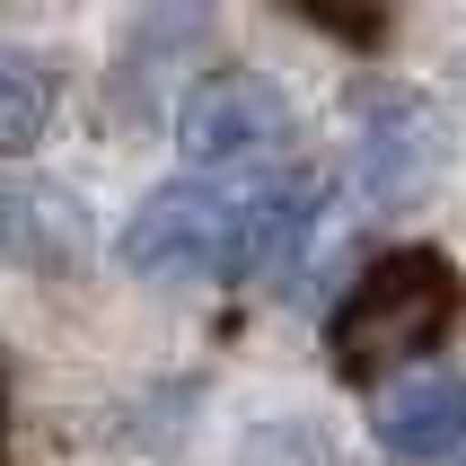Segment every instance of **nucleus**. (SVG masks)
<instances>
[{"label":"nucleus","mask_w":466,"mask_h":466,"mask_svg":"<svg viewBox=\"0 0 466 466\" xmlns=\"http://www.w3.org/2000/svg\"><path fill=\"white\" fill-rule=\"evenodd\" d=\"M458 299H466V282L449 273L441 247H396V256H379L335 309V335H326L335 343V370L343 379H379V370L431 352L458 326Z\"/></svg>","instance_id":"nucleus-1"},{"label":"nucleus","mask_w":466,"mask_h":466,"mask_svg":"<svg viewBox=\"0 0 466 466\" xmlns=\"http://www.w3.org/2000/svg\"><path fill=\"white\" fill-rule=\"evenodd\" d=\"M177 150H185L194 177L256 185V177H282L290 167L299 115H290V97L264 71H211V79H194L185 106H177Z\"/></svg>","instance_id":"nucleus-2"},{"label":"nucleus","mask_w":466,"mask_h":466,"mask_svg":"<svg viewBox=\"0 0 466 466\" xmlns=\"http://www.w3.org/2000/svg\"><path fill=\"white\" fill-rule=\"evenodd\" d=\"M115 256L141 282H211V273H229L238 264V185L177 177L158 194H141V211L115 229Z\"/></svg>","instance_id":"nucleus-3"},{"label":"nucleus","mask_w":466,"mask_h":466,"mask_svg":"<svg viewBox=\"0 0 466 466\" xmlns=\"http://www.w3.org/2000/svg\"><path fill=\"white\" fill-rule=\"evenodd\" d=\"M441 167H449V124L422 88H396V79L352 88V185H361V203L405 211L441 185Z\"/></svg>","instance_id":"nucleus-4"},{"label":"nucleus","mask_w":466,"mask_h":466,"mask_svg":"<svg viewBox=\"0 0 466 466\" xmlns=\"http://www.w3.org/2000/svg\"><path fill=\"white\" fill-rule=\"evenodd\" d=\"M0 256L35 282H71L97 256V220L53 177H0Z\"/></svg>","instance_id":"nucleus-5"},{"label":"nucleus","mask_w":466,"mask_h":466,"mask_svg":"<svg viewBox=\"0 0 466 466\" xmlns=\"http://www.w3.org/2000/svg\"><path fill=\"white\" fill-rule=\"evenodd\" d=\"M211 45V0H141L115 45V88H124V115H150L158 88H177L185 62Z\"/></svg>","instance_id":"nucleus-6"},{"label":"nucleus","mask_w":466,"mask_h":466,"mask_svg":"<svg viewBox=\"0 0 466 466\" xmlns=\"http://www.w3.org/2000/svg\"><path fill=\"white\" fill-rule=\"evenodd\" d=\"M379 449L405 466H441L466 449V379L458 370H422V379H396L379 396Z\"/></svg>","instance_id":"nucleus-7"},{"label":"nucleus","mask_w":466,"mask_h":466,"mask_svg":"<svg viewBox=\"0 0 466 466\" xmlns=\"http://www.w3.org/2000/svg\"><path fill=\"white\" fill-rule=\"evenodd\" d=\"M53 106H62V71L53 53L0 45V158H26L53 132Z\"/></svg>","instance_id":"nucleus-8"},{"label":"nucleus","mask_w":466,"mask_h":466,"mask_svg":"<svg viewBox=\"0 0 466 466\" xmlns=\"http://www.w3.org/2000/svg\"><path fill=\"white\" fill-rule=\"evenodd\" d=\"M238 466H335V441L309 414H282V422H256V441L238 449Z\"/></svg>","instance_id":"nucleus-9"},{"label":"nucleus","mask_w":466,"mask_h":466,"mask_svg":"<svg viewBox=\"0 0 466 466\" xmlns=\"http://www.w3.org/2000/svg\"><path fill=\"white\" fill-rule=\"evenodd\" d=\"M0 466H9V396H0Z\"/></svg>","instance_id":"nucleus-10"},{"label":"nucleus","mask_w":466,"mask_h":466,"mask_svg":"<svg viewBox=\"0 0 466 466\" xmlns=\"http://www.w3.org/2000/svg\"><path fill=\"white\" fill-rule=\"evenodd\" d=\"M458 97H466V53H458Z\"/></svg>","instance_id":"nucleus-11"}]
</instances>
